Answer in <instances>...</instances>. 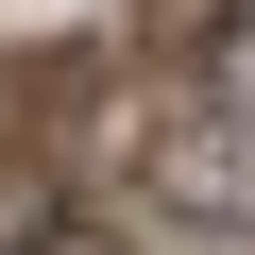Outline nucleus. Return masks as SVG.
I'll use <instances>...</instances> for the list:
<instances>
[{
	"instance_id": "1",
	"label": "nucleus",
	"mask_w": 255,
	"mask_h": 255,
	"mask_svg": "<svg viewBox=\"0 0 255 255\" xmlns=\"http://www.w3.org/2000/svg\"><path fill=\"white\" fill-rule=\"evenodd\" d=\"M153 187H170L187 221H255V136H170V153H153Z\"/></svg>"
}]
</instances>
